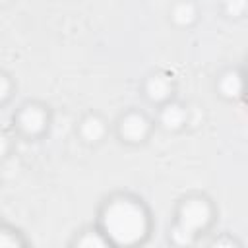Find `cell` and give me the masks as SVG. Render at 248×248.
Wrapping results in <instances>:
<instances>
[{"mask_svg": "<svg viewBox=\"0 0 248 248\" xmlns=\"http://www.w3.org/2000/svg\"><path fill=\"white\" fill-rule=\"evenodd\" d=\"M8 153V140L0 134V157H4Z\"/></svg>", "mask_w": 248, "mask_h": 248, "instance_id": "9a60e30c", "label": "cell"}, {"mask_svg": "<svg viewBox=\"0 0 248 248\" xmlns=\"http://www.w3.org/2000/svg\"><path fill=\"white\" fill-rule=\"evenodd\" d=\"M223 6L231 17H240L246 10V0H225Z\"/></svg>", "mask_w": 248, "mask_h": 248, "instance_id": "8fae6325", "label": "cell"}, {"mask_svg": "<svg viewBox=\"0 0 248 248\" xmlns=\"http://www.w3.org/2000/svg\"><path fill=\"white\" fill-rule=\"evenodd\" d=\"M78 244L83 246V248H101V246L107 244V240L101 238L97 232H87L85 236H81V238L78 240Z\"/></svg>", "mask_w": 248, "mask_h": 248, "instance_id": "7c38bea8", "label": "cell"}, {"mask_svg": "<svg viewBox=\"0 0 248 248\" xmlns=\"http://www.w3.org/2000/svg\"><path fill=\"white\" fill-rule=\"evenodd\" d=\"M219 91L227 99H236L242 93V78L236 70H229L219 79Z\"/></svg>", "mask_w": 248, "mask_h": 248, "instance_id": "52a82bcc", "label": "cell"}, {"mask_svg": "<svg viewBox=\"0 0 248 248\" xmlns=\"http://www.w3.org/2000/svg\"><path fill=\"white\" fill-rule=\"evenodd\" d=\"M221 244H229V246H231V244H234V242H232V240H215V246H221Z\"/></svg>", "mask_w": 248, "mask_h": 248, "instance_id": "2e32d148", "label": "cell"}, {"mask_svg": "<svg viewBox=\"0 0 248 248\" xmlns=\"http://www.w3.org/2000/svg\"><path fill=\"white\" fill-rule=\"evenodd\" d=\"M8 95H10V79L4 74H0V101H4Z\"/></svg>", "mask_w": 248, "mask_h": 248, "instance_id": "5bb4252c", "label": "cell"}, {"mask_svg": "<svg viewBox=\"0 0 248 248\" xmlns=\"http://www.w3.org/2000/svg\"><path fill=\"white\" fill-rule=\"evenodd\" d=\"M172 19L178 25H190L196 19V8L192 2H180L172 10Z\"/></svg>", "mask_w": 248, "mask_h": 248, "instance_id": "9c48e42d", "label": "cell"}, {"mask_svg": "<svg viewBox=\"0 0 248 248\" xmlns=\"http://www.w3.org/2000/svg\"><path fill=\"white\" fill-rule=\"evenodd\" d=\"M170 236H172V240H174L176 244H180V246H186V244H192V242H194V232L188 231V229H184L182 225H176V227L170 231Z\"/></svg>", "mask_w": 248, "mask_h": 248, "instance_id": "30bf717a", "label": "cell"}, {"mask_svg": "<svg viewBox=\"0 0 248 248\" xmlns=\"http://www.w3.org/2000/svg\"><path fill=\"white\" fill-rule=\"evenodd\" d=\"M170 91H172V85L165 76H151L145 81V93L155 103H161V101L169 99Z\"/></svg>", "mask_w": 248, "mask_h": 248, "instance_id": "5b68a950", "label": "cell"}, {"mask_svg": "<svg viewBox=\"0 0 248 248\" xmlns=\"http://www.w3.org/2000/svg\"><path fill=\"white\" fill-rule=\"evenodd\" d=\"M16 244H19V240L16 236H12L6 231H0V246H16Z\"/></svg>", "mask_w": 248, "mask_h": 248, "instance_id": "4fadbf2b", "label": "cell"}, {"mask_svg": "<svg viewBox=\"0 0 248 248\" xmlns=\"http://www.w3.org/2000/svg\"><path fill=\"white\" fill-rule=\"evenodd\" d=\"M186 122V108L178 103H170L161 110V124L167 130H178Z\"/></svg>", "mask_w": 248, "mask_h": 248, "instance_id": "8992f818", "label": "cell"}, {"mask_svg": "<svg viewBox=\"0 0 248 248\" xmlns=\"http://www.w3.org/2000/svg\"><path fill=\"white\" fill-rule=\"evenodd\" d=\"M103 229L107 236L120 246L140 242L149 229L147 211L143 205L130 198L112 200L103 211Z\"/></svg>", "mask_w": 248, "mask_h": 248, "instance_id": "6da1fadb", "label": "cell"}, {"mask_svg": "<svg viewBox=\"0 0 248 248\" xmlns=\"http://www.w3.org/2000/svg\"><path fill=\"white\" fill-rule=\"evenodd\" d=\"M81 136L87 141H99L105 136V122L99 116H87L81 122Z\"/></svg>", "mask_w": 248, "mask_h": 248, "instance_id": "ba28073f", "label": "cell"}, {"mask_svg": "<svg viewBox=\"0 0 248 248\" xmlns=\"http://www.w3.org/2000/svg\"><path fill=\"white\" fill-rule=\"evenodd\" d=\"M149 132V120L140 112H130L120 120V134L128 141H141Z\"/></svg>", "mask_w": 248, "mask_h": 248, "instance_id": "3957f363", "label": "cell"}, {"mask_svg": "<svg viewBox=\"0 0 248 248\" xmlns=\"http://www.w3.org/2000/svg\"><path fill=\"white\" fill-rule=\"evenodd\" d=\"M211 221V205L202 200V198H190L180 205L178 211V225H182L184 229L192 231L196 234V231L205 229Z\"/></svg>", "mask_w": 248, "mask_h": 248, "instance_id": "7a4b0ae2", "label": "cell"}, {"mask_svg": "<svg viewBox=\"0 0 248 248\" xmlns=\"http://www.w3.org/2000/svg\"><path fill=\"white\" fill-rule=\"evenodd\" d=\"M19 128L27 134V136H37L45 130L46 126V112L41 108V107H35V105H29L25 107L21 112H19Z\"/></svg>", "mask_w": 248, "mask_h": 248, "instance_id": "277c9868", "label": "cell"}]
</instances>
